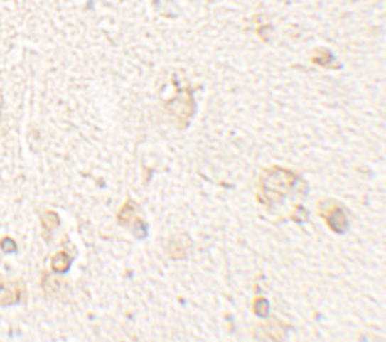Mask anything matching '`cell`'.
<instances>
[{
  "label": "cell",
  "mask_w": 386,
  "mask_h": 342,
  "mask_svg": "<svg viewBox=\"0 0 386 342\" xmlns=\"http://www.w3.org/2000/svg\"><path fill=\"white\" fill-rule=\"evenodd\" d=\"M25 284L20 279L0 278V306H11L22 301Z\"/></svg>",
  "instance_id": "obj_1"
},
{
  "label": "cell",
  "mask_w": 386,
  "mask_h": 342,
  "mask_svg": "<svg viewBox=\"0 0 386 342\" xmlns=\"http://www.w3.org/2000/svg\"><path fill=\"white\" fill-rule=\"evenodd\" d=\"M72 262H73V257H70L66 252L61 250L51 257V269L57 274H65L69 269Z\"/></svg>",
  "instance_id": "obj_2"
},
{
  "label": "cell",
  "mask_w": 386,
  "mask_h": 342,
  "mask_svg": "<svg viewBox=\"0 0 386 342\" xmlns=\"http://www.w3.org/2000/svg\"><path fill=\"white\" fill-rule=\"evenodd\" d=\"M60 216L54 210H44L41 213V225L47 233H53L60 225Z\"/></svg>",
  "instance_id": "obj_3"
},
{
  "label": "cell",
  "mask_w": 386,
  "mask_h": 342,
  "mask_svg": "<svg viewBox=\"0 0 386 342\" xmlns=\"http://www.w3.org/2000/svg\"><path fill=\"white\" fill-rule=\"evenodd\" d=\"M0 247L3 250V253L6 255H14L18 252V246L14 240H11L10 237H4L1 241H0Z\"/></svg>",
  "instance_id": "obj_4"
}]
</instances>
